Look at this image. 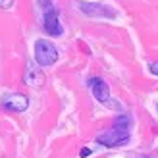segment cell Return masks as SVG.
I'll return each instance as SVG.
<instances>
[{
    "label": "cell",
    "instance_id": "8",
    "mask_svg": "<svg viewBox=\"0 0 158 158\" xmlns=\"http://www.w3.org/2000/svg\"><path fill=\"white\" fill-rule=\"evenodd\" d=\"M148 68H151V73H152V75H158V62H152Z\"/></svg>",
    "mask_w": 158,
    "mask_h": 158
},
{
    "label": "cell",
    "instance_id": "2",
    "mask_svg": "<svg viewBox=\"0 0 158 158\" xmlns=\"http://www.w3.org/2000/svg\"><path fill=\"white\" fill-rule=\"evenodd\" d=\"M35 60L39 66H52L58 60V48L46 39H39L35 43Z\"/></svg>",
    "mask_w": 158,
    "mask_h": 158
},
{
    "label": "cell",
    "instance_id": "4",
    "mask_svg": "<svg viewBox=\"0 0 158 158\" xmlns=\"http://www.w3.org/2000/svg\"><path fill=\"white\" fill-rule=\"evenodd\" d=\"M2 108L10 110V112H25L29 108V98L21 93H10V94H4L2 97Z\"/></svg>",
    "mask_w": 158,
    "mask_h": 158
},
{
    "label": "cell",
    "instance_id": "6",
    "mask_svg": "<svg viewBox=\"0 0 158 158\" xmlns=\"http://www.w3.org/2000/svg\"><path fill=\"white\" fill-rule=\"evenodd\" d=\"M43 25H44V31H46L48 35L58 37V35L64 33V29H62V23H60V19H58V14L54 12V10H46Z\"/></svg>",
    "mask_w": 158,
    "mask_h": 158
},
{
    "label": "cell",
    "instance_id": "3",
    "mask_svg": "<svg viewBox=\"0 0 158 158\" xmlns=\"http://www.w3.org/2000/svg\"><path fill=\"white\" fill-rule=\"evenodd\" d=\"M79 10L89 18H104V19H114L118 12L114 8H110L106 4H98V2H79Z\"/></svg>",
    "mask_w": 158,
    "mask_h": 158
},
{
    "label": "cell",
    "instance_id": "1",
    "mask_svg": "<svg viewBox=\"0 0 158 158\" xmlns=\"http://www.w3.org/2000/svg\"><path fill=\"white\" fill-rule=\"evenodd\" d=\"M129 116H118L116 122H114V127L108 129L106 133H100L97 137V143L104 145V147H122L129 141Z\"/></svg>",
    "mask_w": 158,
    "mask_h": 158
},
{
    "label": "cell",
    "instance_id": "10",
    "mask_svg": "<svg viewBox=\"0 0 158 158\" xmlns=\"http://www.w3.org/2000/svg\"><path fill=\"white\" fill-rule=\"evenodd\" d=\"M89 154H91L89 148H83V151H81V156H89Z\"/></svg>",
    "mask_w": 158,
    "mask_h": 158
},
{
    "label": "cell",
    "instance_id": "7",
    "mask_svg": "<svg viewBox=\"0 0 158 158\" xmlns=\"http://www.w3.org/2000/svg\"><path fill=\"white\" fill-rule=\"evenodd\" d=\"M25 83L29 87H41L44 83V75L39 68H35L33 64H27V69H25Z\"/></svg>",
    "mask_w": 158,
    "mask_h": 158
},
{
    "label": "cell",
    "instance_id": "9",
    "mask_svg": "<svg viewBox=\"0 0 158 158\" xmlns=\"http://www.w3.org/2000/svg\"><path fill=\"white\" fill-rule=\"evenodd\" d=\"M14 4V0H0V8H10Z\"/></svg>",
    "mask_w": 158,
    "mask_h": 158
},
{
    "label": "cell",
    "instance_id": "5",
    "mask_svg": "<svg viewBox=\"0 0 158 158\" xmlns=\"http://www.w3.org/2000/svg\"><path fill=\"white\" fill-rule=\"evenodd\" d=\"M89 87H91L94 98H97L98 102H108L110 100V87H108V83L104 81V79L93 77V79H89Z\"/></svg>",
    "mask_w": 158,
    "mask_h": 158
}]
</instances>
